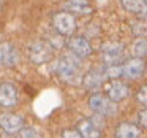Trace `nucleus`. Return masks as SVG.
<instances>
[{"instance_id":"obj_1","label":"nucleus","mask_w":147,"mask_h":138,"mask_svg":"<svg viewBox=\"0 0 147 138\" xmlns=\"http://www.w3.org/2000/svg\"><path fill=\"white\" fill-rule=\"evenodd\" d=\"M57 75L62 80L68 81V83H78L79 81V70H78L76 64L71 61L70 57H63L57 62Z\"/></svg>"},{"instance_id":"obj_2","label":"nucleus","mask_w":147,"mask_h":138,"mask_svg":"<svg viewBox=\"0 0 147 138\" xmlns=\"http://www.w3.org/2000/svg\"><path fill=\"white\" fill-rule=\"evenodd\" d=\"M52 24L60 35H71L76 29V21L70 13H57L52 19Z\"/></svg>"},{"instance_id":"obj_3","label":"nucleus","mask_w":147,"mask_h":138,"mask_svg":"<svg viewBox=\"0 0 147 138\" xmlns=\"http://www.w3.org/2000/svg\"><path fill=\"white\" fill-rule=\"evenodd\" d=\"M29 56L35 64H45L52 57V49L49 45L43 41H35L29 48Z\"/></svg>"},{"instance_id":"obj_4","label":"nucleus","mask_w":147,"mask_h":138,"mask_svg":"<svg viewBox=\"0 0 147 138\" xmlns=\"http://www.w3.org/2000/svg\"><path fill=\"white\" fill-rule=\"evenodd\" d=\"M89 105L93 111L100 113V114H112L115 111L114 102H111V99H106L101 94H95V95L90 97Z\"/></svg>"},{"instance_id":"obj_5","label":"nucleus","mask_w":147,"mask_h":138,"mask_svg":"<svg viewBox=\"0 0 147 138\" xmlns=\"http://www.w3.org/2000/svg\"><path fill=\"white\" fill-rule=\"evenodd\" d=\"M68 46H70V51L73 52L76 57H87V56L92 54V46H90V43L87 41L86 38H82V37H74V38L70 40V43H68Z\"/></svg>"},{"instance_id":"obj_6","label":"nucleus","mask_w":147,"mask_h":138,"mask_svg":"<svg viewBox=\"0 0 147 138\" xmlns=\"http://www.w3.org/2000/svg\"><path fill=\"white\" fill-rule=\"evenodd\" d=\"M0 127L7 133H16V132L22 130L24 121L22 118H19L16 114H2L0 116Z\"/></svg>"},{"instance_id":"obj_7","label":"nucleus","mask_w":147,"mask_h":138,"mask_svg":"<svg viewBox=\"0 0 147 138\" xmlns=\"http://www.w3.org/2000/svg\"><path fill=\"white\" fill-rule=\"evenodd\" d=\"M101 52H103L105 62H108V64H115V62H119L122 59V56H123V46H122L120 43H106L101 48Z\"/></svg>"},{"instance_id":"obj_8","label":"nucleus","mask_w":147,"mask_h":138,"mask_svg":"<svg viewBox=\"0 0 147 138\" xmlns=\"http://www.w3.org/2000/svg\"><path fill=\"white\" fill-rule=\"evenodd\" d=\"M144 70H146V64H144L142 59L139 57H134L131 59V61H128L127 64L122 67V71H123V76L127 78H139L141 75L144 73Z\"/></svg>"},{"instance_id":"obj_9","label":"nucleus","mask_w":147,"mask_h":138,"mask_svg":"<svg viewBox=\"0 0 147 138\" xmlns=\"http://www.w3.org/2000/svg\"><path fill=\"white\" fill-rule=\"evenodd\" d=\"M18 102V92L16 87L10 83H5L0 86V105L8 108V106H14Z\"/></svg>"},{"instance_id":"obj_10","label":"nucleus","mask_w":147,"mask_h":138,"mask_svg":"<svg viewBox=\"0 0 147 138\" xmlns=\"http://www.w3.org/2000/svg\"><path fill=\"white\" fill-rule=\"evenodd\" d=\"M18 62V52L10 43H0V64L5 67H13Z\"/></svg>"},{"instance_id":"obj_11","label":"nucleus","mask_w":147,"mask_h":138,"mask_svg":"<svg viewBox=\"0 0 147 138\" xmlns=\"http://www.w3.org/2000/svg\"><path fill=\"white\" fill-rule=\"evenodd\" d=\"M120 5L123 10L136 14L139 18H147V5L142 0H120Z\"/></svg>"},{"instance_id":"obj_12","label":"nucleus","mask_w":147,"mask_h":138,"mask_svg":"<svg viewBox=\"0 0 147 138\" xmlns=\"http://www.w3.org/2000/svg\"><path fill=\"white\" fill-rule=\"evenodd\" d=\"M108 95L112 102H120L122 99H125L128 95V87L123 83L115 80L108 86Z\"/></svg>"},{"instance_id":"obj_13","label":"nucleus","mask_w":147,"mask_h":138,"mask_svg":"<svg viewBox=\"0 0 147 138\" xmlns=\"http://www.w3.org/2000/svg\"><path fill=\"white\" fill-rule=\"evenodd\" d=\"M65 7L68 11L76 14H89L92 13V5L89 0H67Z\"/></svg>"},{"instance_id":"obj_14","label":"nucleus","mask_w":147,"mask_h":138,"mask_svg":"<svg viewBox=\"0 0 147 138\" xmlns=\"http://www.w3.org/2000/svg\"><path fill=\"white\" fill-rule=\"evenodd\" d=\"M79 133L82 138H100L101 132L96 128V125L92 121H81L79 122Z\"/></svg>"},{"instance_id":"obj_15","label":"nucleus","mask_w":147,"mask_h":138,"mask_svg":"<svg viewBox=\"0 0 147 138\" xmlns=\"http://www.w3.org/2000/svg\"><path fill=\"white\" fill-rule=\"evenodd\" d=\"M117 137L119 138H138L139 137V130L138 127L131 124H122L117 130Z\"/></svg>"},{"instance_id":"obj_16","label":"nucleus","mask_w":147,"mask_h":138,"mask_svg":"<svg viewBox=\"0 0 147 138\" xmlns=\"http://www.w3.org/2000/svg\"><path fill=\"white\" fill-rule=\"evenodd\" d=\"M131 52H133L134 57L142 59L144 56H147V40L146 38H138L136 41L131 46Z\"/></svg>"},{"instance_id":"obj_17","label":"nucleus","mask_w":147,"mask_h":138,"mask_svg":"<svg viewBox=\"0 0 147 138\" xmlns=\"http://www.w3.org/2000/svg\"><path fill=\"white\" fill-rule=\"evenodd\" d=\"M86 86L87 87H98L100 84H101V75L98 73H90L86 76Z\"/></svg>"},{"instance_id":"obj_18","label":"nucleus","mask_w":147,"mask_h":138,"mask_svg":"<svg viewBox=\"0 0 147 138\" xmlns=\"http://www.w3.org/2000/svg\"><path fill=\"white\" fill-rule=\"evenodd\" d=\"M122 75H123V71H122V67H119V65H111V67L106 70V76L112 78V80L122 76Z\"/></svg>"},{"instance_id":"obj_19","label":"nucleus","mask_w":147,"mask_h":138,"mask_svg":"<svg viewBox=\"0 0 147 138\" xmlns=\"http://www.w3.org/2000/svg\"><path fill=\"white\" fill-rule=\"evenodd\" d=\"M21 138H41V137L33 128H24V130H21Z\"/></svg>"},{"instance_id":"obj_20","label":"nucleus","mask_w":147,"mask_h":138,"mask_svg":"<svg viewBox=\"0 0 147 138\" xmlns=\"http://www.w3.org/2000/svg\"><path fill=\"white\" fill-rule=\"evenodd\" d=\"M136 99H138V102H141V103H144V105H147V86L141 87V90L138 92Z\"/></svg>"},{"instance_id":"obj_21","label":"nucleus","mask_w":147,"mask_h":138,"mask_svg":"<svg viewBox=\"0 0 147 138\" xmlns=\"http://www.w3.org/2000/svg\"><path fill=\"white\" fill-rule=\"evenodd\" d=\"M63 138H82L79 132L76 130H65L63 132Z\"/></svg>"},{"instance_id":"obj_22","label":"nucleus","mask_w":147,"mask_h":138,"mask_svg":"<svg viewBox=\"0 0 147 138\" xmlns=\"http://www.w3.org/2000/svg\"><path fill=\"white\" fill-rule=\"evenodd\" d=\"M139 122L142 127L147 128V109H142V111L139 113Z\"/></svg>"},{"instance_id":"obj_23","label":"nucleus","mask_w":147,"mask_h":138,"mask_svg":"<svg viewBox=\"0 0 147 138\" xmlns=\"http://www.w3.org/2000/svg\"><path fill=\"white\" fill-rule=\"evenodd\" d=\"M142 2H144V3H146V5H147V0H142Z\"/></svg>"},{"instance_id":"obj_24","label":"nucleus","mask_w":147,"mask_h":138,"mask_svg":"<svg viewBox=\"0 0 147 138\" xmlns=\"http://www.w3.org/2000/svg\"><path fill=\"white\" fill-rule=\"evenodd\" d=\"M0 10H2V3H0Z\"/></svg>"}]
</instances>
